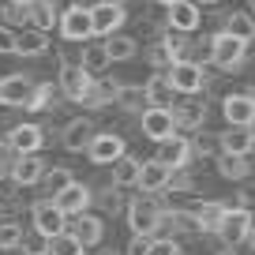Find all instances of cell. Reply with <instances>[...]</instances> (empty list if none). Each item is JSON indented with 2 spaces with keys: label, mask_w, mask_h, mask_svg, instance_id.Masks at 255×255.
Wrapping results in <instances>:
<instances>
[{
  "label": "cell",
  "mask_w": 255,
  "mask_h": 255,
  "mask_svg": "<svg viewBox=\"0 0 255 255\" xmlns=\"http://www.w3.org/2000/svg\"><path fill=\"white\" fill-rule=\"evenodd\" d=\"M252 225H255V218H252L248 207H225V214H222V222H218L214 233H218V240H222L225 248H237V244L248 240Z\"/></svg>",
  "instance_id": "obj_1"
},
{
  "label": "cell",
  "mask_w": 255,
  "mask_h": 255,
  "mask_svg": "<svg viewBox=\"0 0 255 255\" xmlns=\"http://www.w3.org/2000/svg\"><path fill=\"white\" fill-rule=\"evenodd\" d=\"M161 214H165V210L154 199H135L128 207V225H131V233H139V237H154V233L161 229Z\"/></svg>",
  "instance_id": "obj_2"
},
{
  "label": "cell",
  "mask_w": 255,
  "mask_h": 255,
  "mask_svg": "<svg viewBox=\"0 0 255 255\" xmlns=\"http://www.w3.org/2000/svg\"><path fill=\"white\" fill-rule=\"evenodd\" d=\"M165 79L173 83L176 94H199V90L207 87V75H203V68L195 60H173Z\"/></svg>",
  "instance_id": "obj_3"
},
{
  "label": "cell",
  "mask_w": 255,
  "mask_h": 255,
  "mask_svg": "<svg viewBox=\"0 0 255 255\" xmlns=\"http://www.w3.org/2000/svg\"><path fill=\"white\" fill-rule=\"evenodd\" d=\"M244 49H248V41H240V38H233L229 30H222L210 41V60H214L218 68H237V64L244 60Z\"/></svg>",
  "instance_id": "obj_4"
},
{
  "label": "cell",
  "mask_w": 255,
  "mask_h": 255,
  "mask_svg": "<svg viewBox=\"0 0 255 255\" xmlns=\"http://www.w3.org/2000/svg\"><path fill=\"white\" fill-rule=\"evenodd\" d=\"M30 218H34V229H38V233H45V237H56V233H64V229H68V214H64V210L56 207L53 199L34 203Z\"/></svg>",
  "instance_id": "obj_5"
},
{
  "label": "cell",
  "mask_w": 255,
  "mask_h": 255,
  "mask_svg": "<svg viewBox=\"0 0 255 255\" xmlns=\"http://www.w3.org/2000/svg\"><path fill=\"white\" fill-rule=\"evenodd\" d=\"M176 131V120H173V109H161V105H146L143 109V135L161 143Z\"/></svg>",
  "instance_id": "obj_6"
},
{
  "label": "cell",
  "mask_w": 255,
  "mask_h": 255,
  "mask_svg": "<svg viewBox=\"0 0 255 255\" xmlns=\"http://www.w3.org/2000/svg\"><path fill=\"white\" fill-rule=\"evenodd\" d=\"M53 203H56L68 218H75V214H83V210L90 207V188H87V184H79V180H68V184L53 195Z\"/></svg>",
  "instance_id": "obj_7"
},
{
  "label": "cell",
  "mask_w": 255,
  "mask_h": 255,
  "mask_svg": "<svg viewBox=\"0 0 255 255\" xmlns=\"http://www.w3.org/2000/svg\"><path fill=\"white\" fill-rule=\"evenodd\" d=\"M60 34L68 41H87L90 34H94V26H90V8H83V4L68 8L60 15Z\"/></svg>",
  "instance_id": "obj_8"
},
{
  "label": "cell",
  "mask_w": 255,
  "mask_h": 255,
  "mask_svg": "<svg viewBox=\"0 0 255 255\" xmlns=\"http://www.w3.org/2000/svg\"><path fill=\"white\" fill-rule=\"evenodd\" d=\"M87 154L94 165H113L117 158H124V139L113 135V131H105V135H94L87 143Z\"/></svg>",
  "instance_id": "obj_9"
},
{
  "label": "cell",
  "mask_w": 255,
  "mask_h": 255,
  "mask_svg": "<svg viewBox=\"0 0 255 255\" xmlns=\"http://www.w3.org/2000/svg\"><path fill=\"white\" fill-rule=\"evenodd\" d=\"M120 23H124V4H109V0H102V4L90 8V26H94V34H102V38L117 34Z\"/></svg>",
  "instance_id": "obj_10"
},
{
  "label": "cell",
  "mask_w": 255,
  "mask_h": 255,
  "mask_svg": "<svg viewBox=\"0 0 255 255\" xmlns=\"http://www.w3.org/2000/svg\"><path fill=\"white\" fill-rule=\"evenodd\" d=\"M90 87H94V83H90V72L83 64H64L60 68V90L72 98V102H83Z\"/></svg>",
  "instance_id": "obj_11"
},
{
  "label": "cell",
  "mask_w": 255,
  "mask_h": 255,
  "mask_svg": "<svg viewBox=\"0 0 255 255\" xmlns=\"http://www.w3.org/2000/svg\"><path fill=\"white\" fill-rule=\"evenodd\" d=\"M8 176L19 188H34V184H41V176H45V161H41L38 154H19Z\"/></svg>",
  "instance_id": "obj_12"
},
{
  "label": "cell",
  "mask_w": 255,
  "mask_h": 255,
  "mask_svg": "<svg viewBox=\"0 0 255 255\" xmlns=\"http://www.w3.org/2000/svg\"><path fill=\"white\" fill-rule=\"evenodd\" d=\"M169 180H173V169L161 165L158 158L139 161V184H135V188H143V191H165Z\"/></svg>",
  "instance_id": "obj_13"
},
{
  "label": "cell",
  "mask_w": 255,
  "mask_h": 255,
  "mask_svg": "<svg viewBox=\"0 0 255 255\" xmlns=\"http://www.w3.org/2000/svg\"><path fill=\"white\" fill-rule=\"evenodd\" d=\"M199 23H203V15H199V4H195V0H176V4H169V26H173V30L191 34Z\"/></svg>",
  "instance_id": "obj_14"
},
{
  "label": "cell",
  "mask_w": 255,
  "mask_h": 255,
  "mask_svg": "<svg viewBox=\"0 0 255 255\" xmlns=\"http://www.w3.org/2000/svg\"><path fill=\"white\" fill-rule=\"evenodd\" d=\"M188 158H191V143H188L184 135H176V131H173L169 139H161V143H158V161H161V165L180 169Z\"/></svg>",
  "instance_id": "obj_15"
},
{
  "label": "cell",
  "mask_w": 255,
  "mask_h": 255,
  "mask_svg": "<svg viewBox=\"0 0 255 255\" xmlns=\"http://www.w3.org/2000/svg\"><path fill=\"white\" fill-rule=\"evenodd\" d=\"M72 233L79 237L83 248H98V244H102V237H105V222L98 214H87V210H83V214H75Z\"/></svg>",
  "instance_id": "obj_16"
},
{
  "label": "cell",
  "mask_w": 255,
  "mask_h": 255,
  "mask_svg": "<svg viewBox=\"0 0 255 255\" xmlns=\"http://www.w3.org/2000/svg\"><path fill=\"white\" fill-rule=\"evenodd\" d=\"M34 94V83L23 75H4L0 79V105H26Z\"/></svg>",
  "instance_id": "obj_17"
},
{
  "label": "cell",
  "mask_w": 255,
  "mask_h": 255,
  "mask_svg": "<svg viewBox=\"0 0 255 255\" xmlns=\"http://www.w3.org/2000/svg\"><path fill=\"white\" fill-rule=\"evenodd\" d=\"M8 146L15 154H38L41 150V128L38 124H19L8 131Z\"/></svg>",
  "instance_id": "obj_18"
},
{
  "label": "cell",
  "mask_w": 255,
  "mask_h": 255,
  "mask_svg": "<svg viewBox=\"0 0 255 255\" xmlns=\"http://www.w3.org/2000/svg\"><path fill=\"white\" fill-rule=\"evenodd\" d=\"M222 113H225V120H229V124L248 128V120H252V113H255V98H248V94H229V98L222 102Z\"/></svg>",
  "instance_id": "obj_19"
},
{
  "label": "cell",
  "mask_w": 255,
  "mask_h": 255,
  "mask_svg": "<svg viewBox=\"0 0 255 255\" xmlns=\"http://www.w3.org/2000/svg\"><path fill=\"white\" fill-rule=\"evenodd\" d=\"M45 49H49V38H45V30H38V26L15 34V56H41Z\"/></svg>",
  "instance_id": "obj_20"
},
{
  "label": "cell",
  "mask_w": 255,
  "mask_h": 255,
  "mask_svg": "<svg viewBox=\"0 0 255 255\" xmlns=\"http://www.w3.org/2000/svg\"><path fill=\"white\" fill-rule=\"evenodd\" d=\"M143 90H146V105H161V109H173V94H176V90H173V83H169L165 75H154V79L146 83Z\"/></svg>",
  "instance_id": "obj_21"
},
{
  "label": "cell",
  "mask_w": 255,
  "mask_h": 255,
  "mask_svg": "<svg viewBox=\"0 0 255 255\" xmlns=\"http://www.w3.org/2000/svg\"><path fill=\"white\" fill-rule=\"evenodd\" d=\"M218 143H222V150H225V154H248V150L255 146V139H252V131H248V128L229 124V131H225Z\"/></svg>",
  "instance_id": "obj_22"
},
{
  "label": "cell",
  "mask_w": 255,
  "mask_h": 255,
  "mask_svg": "<svg viewBox=\"0 0 255 255\" xmlns=\"http://www.w3.org/2000/svg\"><path fill=\"white\" fill-rule=\"evenodd\" d=\"M218 173L225 176V180H244L252 169H248V154H218Z\"/></svg>",
  "instance_id": "obj_23"
},
{
  "label": "cell",
  "mask_w": 255,
  "mask_h": 255,
  "mask_svg": "<svg viewBox=\"0 0 255 255\" xmlns=\"http://www.w3.org/2000/svg\"><path fill=\"white\" fill-rule=\"evenodd\" d=\"M90 139H94V131H90V120L87 117L72 120V124L64 128V146H68V150H83Z\"/></svg>",
  "instance_id": "obj_24"
},
{
  "label": "cell",
  "mask_w": 255,
  "mask_h": 255,
  "mask_svg": "<svg viewBox=\"0 0 255 255\" xmlns=\"http://www.w3.org/2000/svg\"><path fill=\"white\" fill-rule=\"evenodd\" d=\"M26 19H30L38 30H49V26L56 23V4L53 0H30V4H26Z\"/></svg>",
  "instance_id": "obj_25"
},
{
  "label": "cell",
  "mask_w": 255,
  "mask_h": 255,
  "mask_svg": "<svg viewBox=\"0 0 255 255\" xmlns=\"http://www.w3.org/2000/svg\"><path fill=\"white\" fill-rule=\"evenodd\" d=\"M113 184L117 188H135L139 184V161L135 158H117L113 161Z\"/></svg>",
  "instance_id": "obj_26"
},
{
  "label": "cell",
  "mask_w": 255,
  "mask_h": 255,
  "mask_svg": "<svg viewBox=\"0 0 255 255\" xmlns=\"http://www.w3.org/2000/svg\"><path fill=\"white\" fill-rule=\"evenodd\" d=\"M225 30H229L233 38H240V41H252L255 38V15L252 11H233V15L225 19Z\"/></svg>",
  "instance_id": "obj_27"
},
{
  "label": "cell",
  "mask_w": 255,
  "mask_h": 255,
  "mask_svg": "<svg viewBox=\"0 0 255 255\" xmlns=\"http://www.w3.org/2000/svg\"><path fill=\"white\" fill-rule=\"evenodd\" d=\"M87 248L79 244V237H75L72 229L56 233V237H49V255H83Z\"/></svg>",
  "instance_id": "obj_28"
},
{
  "label": "cell",
  "mask_w": 255,
  "mask_h": 255,
  "mask_svg": "<svg viewBox=\"0 0 255 255\" xmlns=\"http://www.w3.org/2000/svg\"><path fill=\"white\" fill-rule=\"evenodd\" d=\"M222 214H225V203H199V207H195V222H199L203 233H214L218 222H222Z\"/></svg>",
  "instance_id": "obj_29"
},
{
  "label": "cell",
  "mask_w": 255,
  "mask_h": 255,
  "mask_svg": "<svg viewBox=\"0 0 255 255\" xmlns=\"http://www.w3.org/2000/svg\"><path fill=\"white\" fill-rule=\"evenodd\" d=\"M105 53H109V60H128V56H135V41L128 34H109L105 38Z\"/></svg>",
  "instance_id": "obj_30"
},
{
  "label": "cell",
  "mask_w": 255,
  "mask_h": 255,
  "mask_svg": "<svg viewBox=\"0 0 255 255\" xmlns=\"http://www.w3.org/2000/svg\"><path fill=\"white\" fill-rule=\"evenodd\" d=\"M109 53H105V45H90V49H83V68H87L90 75H98V72H105L109 68Z\"/></svg>",
  "instance_id": "obj_31"
},
{
  "label": "cell",
  "mask_w": 255,
  "mask_h": 255,
  "mask_svg": "<svg viewBox=\"0 0 255 255\" xmlns=\"http://www.w3.org/2000/svg\"><path fill=\"white\" fill-rule=\"evenodd\" d=\"M173 120H176V128L195 131V128H203V109H199V105H176V109H173Z\"/></svg>",
  "instance_id": "obj_32"
},
{
  "label": "cell",
  "mask_w": 255,
  "mask_h": 255,
  "mask_svg": "<svg viewBox=\"0 0 255 255\" xmlns=\"http://www.w3.org/2000/svg\"><path fill=\"white\" fill-rule=\"evenodd\" d=\"M117 98H120L124 109H143V105H146V90L143 87H120Z\"/></svg>",
  "instance_id": "obj_33"
},
{
  "label": "cell",
  "mask_w": 255,
  "mask_h": 255,
  "mask_svg": "<svg viewBox=\"0 0 255 255\" xmlns=\"http://www.w3.org/2000/svg\"><path fill=\"white\" fill-rule=\"evenodd\" d=\"M23 252L26 255H49V237L45 233H23Z\"/></svg>",
  "instance_id": "obj_34"
},
{
  "label": "cell",
  "mask_w": 255,
  "mask_h": 255,
  "mask_svg": "<svg viewBox=\"0 0 255 255\" xmlns=\"http://www.w3.org/2000/svg\"><path fill=\"white\" fill-rule=\"evenodd\" d=\"M146 255H180V244H176L173 237H150Z\"/></svg>",
  "instance_id": "obj_35"
},
{
  "label": "cell",
  "mask_w": 255,
  "mask_h": 255,
  "mask_svg": "<svg viewBox=\"0 0 255 255\" xmlns=\"http://www.w3.org/2000/svg\"><path fill=\"white\" fill-rule=\"evenodd\" d=\"M15 244H23V225L0 222V248H15Z\"/></svg>",
  "instance_id": "obj_36"
},
{
  "label": "cell",
  "mask_w": 255,
  "mask_h": 255,
  "mask_svg": "<svg viewBox=\"0 0 255 255\" xmlns=\"http://www.w3.org/2000/svg\"><path fill=\"white\" fill-rule=\"evenodd\" d=\"M41 180H45L49 188H53V195H56V191L72 180V176H68V169H45V176H41Z\"/></svg>",
  "instance_id": "obj_37"
},
{
  "label": "cell",
  "mask_w": 255,
  "mask_h": 255,
  "mask_svg": "<svg viewBox=\"0 0 255 255\" xmlns=\"http://www.w3.org/2000/svg\"><path fill=\"white\" fill-rule=\"evenodd\" d=\"M0 56H15V34L8 26H0Z\"/></svg>",
  "instance_id": "obj_38"
},
{
  "label": "cell",
  "mask_w": 255,
  "mask_h": 255,
  "mask_svg": "<svg viewBox=\"0 0 255 255\" xmlns=\"http://www.w3.org/2000/svg\"><path fill=\"white\" fill-rule=\"evenodd\" d=\"M15 158H19V154L11 150L8 143H0V176H4V173H11V165H15Z\"/></svg>",
  "instance_id": "obj_39"
},
{
  "label": "cell",
  "mask_w": 255,
  "mask_h": 255,
  "mask_svg": "<svg viewBox=\"0 0 255 255\" xmlns=\"http://www.w3.org/2000/svg\"><path fill=\"white\" fill-rule=\"evenodd\" d=\"M146 244H150V237H131V244H128V255H146Z\"/></svg>",
  "instance_id": "obj_40"
},
{
  "label": "cell",
  "mask_w": 255,
  "mask_h": 255,
  "mask_svg": "<svg viewBox=\"0 0 255 255\" xmlns=\"http://www.w3.org/2000/svg\"><path fill=\"white\" fill-rule=\"evenodd\" d=\"M150 60H154V64H169V60H173V53L161 45V49H154V53H150Z\"/></svg>",
  "instance_id": "obj_41"
},
{
  "label": "cell",
  "mask_w": 255,
  "mask_h": 255,
  "mask_svg": "<svg viewBox=\"0 0 255 255\" xmlns=\"http://www.w3.org/2000/svg\"><path fill=\"white\" fill-rule=\"evenodd\" d=\"M0 255H26V252H23V244H15V248H0Z\"/></svg>",
  "instance_id": "obj_42"
},
{
  "label": "cell",
  "mask_w": 255,
  "mask_h": 255,
  "mask_svg": "<svg viewBox=\"0 0 255 255\" xmlns=\"http://www.w3.org/2000/svg\"><path fill=\"white\" fill-rule=\"evenodd\" d=\"M248 131H252V139H255V113H252V120H248Z\"/></svg>",
  "instance_id": "obj_43"
},
{
  "label": "cell",
  "mask_w": 255,
  "mask_h": 255,
  "mask_svg": "<svg viewBox=\"0 0 255 255\" xmlns=\"http://www.w3.org/2000/svg\"><path fill=\"white\" fill-rule=\"evenodd\" d=\"M248 244H252V252H255V225H252V233H248Z\"/></svg>",
  "instance_id": "obj_44"
},
{
  "label": "cell",
  "mask_w": 255,
  "mask_h": 255,
  "mask_svg": "<svg viewBox=\"0 0 255 255\" xmlns=\"http://www.w3.org/2000/svg\"><path fill=\"white\" fill-rule=\"evenodd\" d=\"M195 4H199V8H207V4H218V0H195Z\"/></svg>",
  "instance_id": "obj_45"
},
{
  "label": "cell",
  "mask_w": 255,
  "mask_h": 255,
  "mask_svg": "<svg viewBox=\"0 0 255 255\" xmlns=\"http://www.w3.org/2000/svg\"><path fill=\"white\" fill-rule=\"evenodd\" d=\"M11 4H30V0H11Z\"/></svg>",
  "instance_id": "obj_46"
},
{
  "label": "cell",
  "mask_w": 255,
  "mask_h": 255,
  "mask_svg": "<svg viewBox=\"0 0 255 255\" xmlns=\"http://www.w3.org/2000/svg\"><path fill=\"white\" fill-rule=\"evenodd\" d=\"M109 4H128V0H109Z\"/></svg>",
  "instance_id": "obj_47"
},
{
  "label": "cell",
  "mask_w": 255,
  "mask_h": 255,
  "mask_svg": "<svg viewBox=\"0 0 255 255\" xmlns=\"http://www.w3.org/2000/svg\"><path fill=\"white\" fill-rule=\"evenodd\" d=\"M161 4H165V8H169V4H176V0H161Z\"/></svg>",
  "instance_id": "obj_48"
},
{
  "label": "cell",
  "mask_w": 255,
  "mask_h": 255,
  "mask_svg": "<svg viewBox=\"0 0 255 255\" xmlns=\"http://www.w3.org/2000/svg\"><path fill=\"white\" fill-rule=\"evenodd\" d=\"M98 255H117V252H98Z\"/></svg>",
  "instance_id": "obj_49"
},
{
  "label": "cell",
  "mask_w": 255,
  "mask_h": 255,
  "mask_svg": "<svg viewBox=\"0 0 255 255\" xmlns=\"http://www.w3.org/2000/svg\"><path fill=\"white\" fill-rule=\"evenodd\" d=\"M252 15H255V0H252Z\"/></svg>",
  "instance_id": "obj_50"
}]
</instances>
